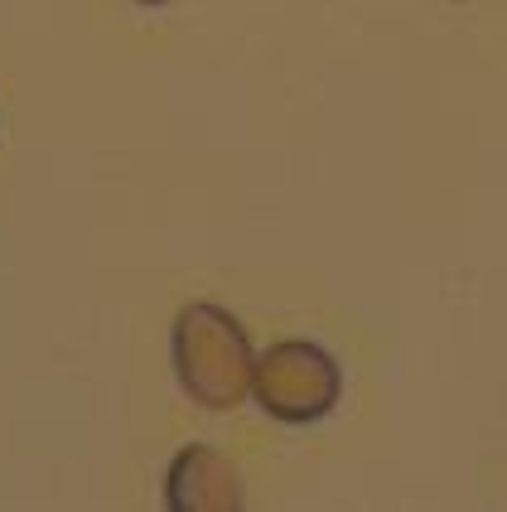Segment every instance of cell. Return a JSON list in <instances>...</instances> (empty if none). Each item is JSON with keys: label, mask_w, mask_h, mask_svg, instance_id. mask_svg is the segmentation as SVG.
I'll return each instance as SVG.
<instances>
[{"label": "cell", "mask_w": 507, "mask_h": 512, "mask_svg": "<svg viewBox=\"0 0 507 512\" xmlns=\"http://www.w3.org/2000/svg\"><path fill=\"white\" fill-rule=\"evenodd\" d=\"M169 358H174V377L184 397L203 411H232L252 397V339L237 324V314H227L223 305H208V300L184 305L169 334Z\"/></svg>", "instance_id": "cell-1"}, {"label": "cell", "mask_w": 507, "mask_h": 512, "mask_svg": "<svg viewBox=\"0 0 507 512\" xmlns=\"http://www.w3.org/2000/svg\"><path fill=\"white\" fill-rule=\"evenodd\" d=\"M252 397L281 426H314L343 397V372L329 348L310 339H285L256 358Z\"/></svg>", "instance_id": "cell-2"}, {"label": "cell", "mask_w": 507, "mask_h": 512, "mask_svg": "<svg viewBox=\"0 0 507 512\" xmlns=\"http://www.w3.org/2000/svg\"><path fill=\"white\" fill-rule=\"evenodd\" d=\"M165 508L169 512H242V474L213 445H184L165 469Z\"/></svg>", "instance_id": "cell-3"}, {"label": "cell", "mask_w": 507, "mask_h": 512, "mask_svg": "<svg viewBox=\"0 0 507 512\" xmlns=\"http://www.w3.org/2000/svg\"><path fill=\"white\" fill-rule=\"evenodd\" d=\"M136 5H165V0H136Z\"/></svg>", "instance_id": "cell-4"}]
</instances>
